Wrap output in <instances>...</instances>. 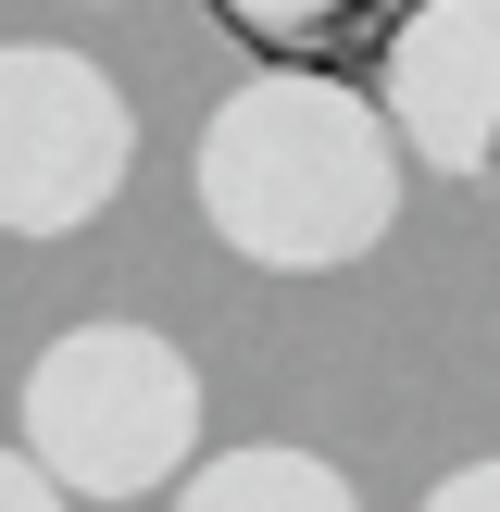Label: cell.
I'll return each instance as SVG.
<instances>
[{
    "mask_svg": "<svg viewBox=\"0 0 500 512\" xmlns=\"http://www.w3.org/2000/svg\"><path fill=\"white\" fill-rule=\"evenodd\" d=\"M200 225L263 275H338L400 225V138L338 75H250L188 150Z\"/></svg>",
    "mask_w": 500,
    "mask_h": 512,
    "instance_id": "1",
    "label": "cell"
},
{
    "mask_svg": "<svg viewBox=\"0 0 500 512\" xmlns=\"http://www.w3.org/2000/svg\"><path fill=\"white\" fill-rule=\"evenodd\" d=\"M25 463L63 500H150L200 450V363L163 325H63L25 363Z\"/></svg>",
    "mask_w": 500,
    "mask_h": 512,
    "instance_id": "2",
    "label": "cell"
},
{
    "mask_svg": "<svg viewBox=\"0 0 500 512\" xmlns=\"http://www.w3.org/2000/svg\"><path fill=\"white\" fill-rule=\"evenodd\" d=\"M138 175V113L88 50H0V238H75Z\"/></svg>",
    "mask_w": 500,
    "mask_h": 512,
    "instance_id": "3",
    "label": "cell"
},
{
    "mask_svg": "<svg viewBox=\"0 0 500 512\" xmlns=\"http://www.w3.org/2000/svg\"><path fill=\"white\" fill-rule=\"evenodd\" d=\"M388 138L450 188L500 175V0H413L388 25Z\"/></svg>",
    "mask_w": 500,
    "mask_h": 512,
    "instance_id": "4",
    "label": "cell"
},
{
    "mask_svg": "<svg viewBox=\"0 0 500 512\" xmlns=\"http://www.w3.org/2000/svg\"><path fill=\"white\" fill-rule=\"evenodd\" d=\"M175 512H363L325 450H188Z\"/></svg>",
    "mask_w": 500,
    "mask_h": 512,
    "instance_id": "5",
    "label": "cell"
},
{
    "mask_svg": "<svg viewBox=\"0 0 500 512\" xmlns=\"http://www.w3.org/2000/svg\"><path fill=\"white\" fill-rule=\"evenodd\" d=\"M225 13H238L250 38H313V25H338L350 0H225Z\"/></svg>",
    "mask_w": 500,
    "mask_h": 512,
    "instance_id": "6",
    "label": "cell"
},
{
    "mask_svg": "<svg viewBox=\"0 0 500 512\" xmlns=\"http://www.w3.org/2000/svg\"><path fill=\"white\" fill-rule=\"evenodd\" d=\"M425 512H500V463H463V475H438V488H425Z\"/></svg>",
    "mask_w": 500,
    "mask_h": 512,
    "instance_id": "7",
    "label": "cell"
},
{
    "mask_svg": "<svg viewBox=\"0 0 500 512\" xmlns=\"http://www.w3.org/2000/svg\"><path fill=\"white\" fill-rule=\"evenodd\" d=\"M0 512H63V488H50L25 450H0Z\"/></svg>",
    "mask_w": 500,
    "mask_h": 512,
    "instance_id": "8",
    "label": "cell"
}]
</instances>
